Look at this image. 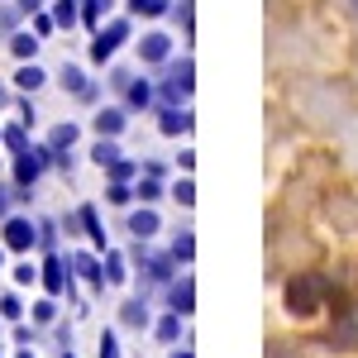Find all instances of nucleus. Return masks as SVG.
I'll use <instances>...</instances> for the list:
<instances>
[{
    "label": "nucleus",
    "instance_id": "obj_37",
    "mask_svg": "<svg viewBox=\"0 0 358 358\" xmlns=\"http://www.w3.org/2000/svg\"><path fill=\"white\" fill-rule=\"evenodd\" d=\"M0 263H5V248H0Z\"/></svg>",
    "mask_w": 358,
    "mask_h": 358
},
{
    "label": "nucleus",
    "instance_id": "obj_36",
    "mask_svg": "<svg viewBox=\"0 0 358 358\" xmlns=\"http://www.w3.org/2000/svg\"><path fill=\"white\" fill-rule=\"evenodd\" d=\"M20 358H34V354H29V349H24V354H20Z\"/></svg>",
    "mask_w": 358,
    "mask_h": 358
},
{
    "label": "nucleus",
    "instance_id": "obj_2",
    "mask_svg": "<svg viewBox=\"0 0 358 358\" xmlns=\"http://www.w3.org/2000/svg\"><path fill=\"white\" fill-rule=\"evenodd\" d=\"M129 38V20H110L106 29H96V38H91V62L96 67H106L115 53H120V43Z\"/></svg>",
    "mask_w": 358,
    "mask_h": 358
},
{
    "label": "nucleus",
    "instance_id": "obj_3",
    "mask_svg": "<svg viewBox=\"0 0 358 358\" xmlns=\"http://www.w3.org/2000/svg\"><path fill=\"white\" fill-rule=\"evenodd\" d=\"M0 239H5V248H10V253H29V248L38 244V224L24 220V215H10V220H5V229H0Z\"/></svg>",
    "mask_w": 358,
    "mask_h": 358
},
{
    "label": "nucleus",
    "instance_id": "obj_9",
    "mask_svg": "<svg viewBox=\"0 0 358 358\" xmlns=\"http://www.w3.org/2000/svg\"><path fill=\"white\" fill-rule=\"evenodd\" d=\"M62 86H67L72 96H82V101H96V86L82 77V67H62Z\"/></svg>",
    "mask_w": 358,
    "mask_h": 358
},
{
    "label": "nucleus",
    "instance_id": "obj_11",
    "mask_svg": "<svg viewBox=\"0 0 358 358\" xmlns=\"http://www.w3.org/2000/svg\"><path fill=\"white\" fill-rule=\"evenodd\" d=\"M43 82H48V72H43L38 62H24V67L15 72V86H20V91H38Z\"/></svg>",
    "mask_w": 358,
    "mask_h": 358
},
{
    "label": "nucleus",
    "instance_id": "obj_34",
    "mask_svg": "<svg viewBox=\"0 0 358 358\" xmlns=\"http://www.w3.org/2000/svg\"><path fill=\"white\" fill-rule=\"evenodd\" d=\"M15 5H20L24 15H38V10H43V0H15Z\"/></svg>",
    "mask_w": 358,
    "mask_h": 358
},
{
    "label": "nucleus",
    "instance_id": "obj_23",
    "mask_svg": "<svg viewBox=\"0 0 358 358\" xmlns=\"http://www.w3.org/2000/svg\"><path fill=\"white\" fill-rule=\"evenodd\" d=\"M106 206H129V187L124 182H110L106 187Z\"/></svg>",
    "mask_w": 358,
    "mask_h": 358
},
{
    "label": "nucleus",
    "instance_id": "obj_4",
    "mask_svg": "<svg viewBox=\"0 0 358 358\" xmlns=\"http://www.w3.org/2000/svg\"><path fill=\"white\" fill-rule=\"evenodd\" d=\"M163 96H167V101H187V96H192V62H182V67L167 72Z\"/></svg>",
    "mask_w": 358,
    "mask_h": 358
},
{
    "label": "nucleus",
    "instance_id": "obj_31",
    "mask_svg": "<svg viewBox=\"0 0 358 358\" xmlns=\"http://www.w3.org/2000/svg\"><path fill=\"white\" fill-rule=\"evenodd\" d=\"M101 358H120V344H115V334H110V330L101 334Z\"/></svg>",
    "mask_w": 358,
    "mask_h": 358
},
{
    "label": "nucleus",
    "instance_id": "obj_1",
    "mask_svg": "<svg viewBox=\"0 0 358 358\" xmlns=\"http://www.w3.org/2000/svg\"><path fill=\"white\" fill-rule=\"evenodd\" d=\"M320 301H325V282H320L315 273L287 282V310H292V315H315Z\"/></svg>",
    "mask_w": 358,
    "mask_h": 358
},
{
    "label": "nucleus",
    "instance_id": "obj_7",
    "mask_svg": "<svg viewBox=\"0 0 358 358\" xmlns=\"http://www.w3.org/2000/svg\"><path fill=\"white\" fill-rule=\"evenodd\" d=\"M167 53H172V38L167 34H143V43H138V57L143 62H167Z\"/></svg>",
    "mask_w": 358,
    "mask_h": 358
},
{
    "label": "nucleus",
    "instance_id": "obj_5",
    "mask_svg": "<svg viewBox=\"0 0 358 358\" xmlns=\"http://www.w3.org/2000/svg\"><path fill=\"white\" fill-rule=\"evenodd\" d=\"M43 287H48V292H53V296H62V292H67V287H72V277H67V263H62V258H48V263H43Z\"/></svg>",
    "mask_w": 358,
    "mask_h": 358
},
{
    "label": "nucleus",
    "instance_id": "obj_22",
    "mask_svg": "<svg viewBox=\"0 0 358 358\" xmlns=\"http://www.w3.org/2000/svg\"><path fill=\"white\" fill-rule=\"evenodd\" d=\"M0 315H5V320H20V315H24V306H20L15 292H5V296H0Z\"/></svg>",
    "mask_w": 358,
    "mask_h": 358
},
{
    "label": "nucleus",
    "instance_id": "obj_6",
    "mask_svg": "<svg viewBox=\"0 0 358 358\" xmlns=\"http://www.w3.org/2000/svg\"><path fill=\"white\" fill-rule=\"evenodd\" d=\"M72 263H77V273L91 282V292H106V263H101V258H91V253H77Z\"/></svg>",
    "mask_w": 358,
    "mask_h": 358
},
{
    "label": "nucleus",
    "instance_id": "obj_13",
    "mask_svg": "<svg viewBox=\"0 0 358 358\" xmlns=\"http://www.w3.org/2000/svg\"><path fill=\"white\" fill-rule=\"evenodd\" d=\"M163 134H187L192 129V115L187 110H163V124H158Z\"/></svg>",
    "mask_w": 358,
    "mask_h": 358
},
{
    "label": "nucleus",
    "instance_id": "obj_35",
    "mask_svg": "<svg viewBox=\"0 0 358 358\" xmlns=\"http://www.w3.org/2000/svg\"><path fill=\"white\" fill-rule=\"evenodd\" d=\"M172 358H192V354H172Z\"/></svg>",
    "mask_w": 358,
    "mask_h": 358
},
{
    "label": "nucleus",
    "instance_id": "obj_28",
    "mask_svg": "<svg viewBox=\"0 0 358 358\" xmlns=\"http://www.w3.org/2000/svg\"><path fill=\"white\" fill-rule=\"evenodd\" d=\"M15 282H20V287H34V282H38V268H34V263H20V268H15Z\"/></svg>",
    "mask_w": 358,
    "mask_h": 358
},
{
    "label": "nucleus",
    "instance_id": "obj_10",
    "mask_svg": "<svg viewBox=\"0 0 358 358\" xmlns=\"http://www.w3.org/2000/svg\"><path fill=\"white\" fill-rule=\"evenodd\" d=\"M96 134L101 138H120L124 134V110H101L96 115Z\"/></svg>",
    "mask_w": 358,
    "mask_h": 358
},
{
    "label": "nucleus",
    "instance_id": "obj_25",
    "mask_svg": "<svg viewBox=\"0 0 358 358\" xmlns=\"http://www.w3.org/2000/svg\"><path fill=\"white\" fill-rule=\"evenodd\" d=\"M148 101H153V86H148V82L129 86V106H148Z\"/></svg>",
    "mask_w": 358,
    "mask_h": 358
},
{
    "label": "nucleus",
    "instance_id": "obj_33",
    "mask_svg": "<svg viewBox=\"0 0 358 358\" xmlns=\"http://www.w3.org/2000/svg\"><path fill=\"white\" fill-rule=\"evenodd\" d=\"M172 253H177V258H192V234H182V239L172 244Z\"/></svg>",
    "mask_w": 358,
    "mask_h": 358
},
{
    "label": "nucleus",
    "instance_id": "obj_29",
    "mask_svg": "<svg viewBox=\"0 0 358 358\" xmlns=\"http://www.w3.org/2000/svg\"><path fill=\"white\" fill-rule=\"evenodd\" d=\"M53 29H57V20H53V15H43V10L34 15V34H53Z\"/></svg>",
    "mask_w": 358,
    "mask_h": 358
},
{
    "label": "nucleus",
    "instance_id": "obj_14",
    "mask_svg": "<svg viewBox=\"0 0 358 358\" xmlns=\"http://www.w3.org/2000/svg\"><path fill=\"white\" fill-rule=\"evenodd\" d=\"M106 10H110V0H82V24L101 29V20H106Z\"/></svg>",
    "mask_w": 358,
    "mask_h": 358
},
{
    "label": "nucleus",
    "instance_id": "obj_27",
    "mask_svg": "<svg viewBox=\"0 0 358 358\" xmlns=\"http://www.w3.org/2000/svg\"><path fill=\"white\" fill-rule=\"evenodd\" d=\"M138 201H158V196H163V187H158V177H148V182H138Z\"/></svg>",
    "mask_w": 358,
    "mask_h": 358
},
{
    "label": "nucleus",
    "instance_id": "obj_16",
    "mask_svg": "<svg viewBox=\"0 0 358 358\" xmlns=\"http://www.w3.org/2000/svg\"><path fill=\"white\" fill-rule=\"evenodd\" d=\"M91 163H101V167L120 163V148H115V138H101V143L91 148Z\"/></svg>",
    "mask_w": 358,
    "mask_h": 358
},
{
    "label": "nucleus",
    "instance_id": "obj_18",
    "mask_svg": "<svg viewBox=\"0 0 358 358\" xmlns=\"http://www.w3.org/2000/svg\"><path fill=\"white\" fill-rule=\"evenodd\" d=\"M72 143H77V124H57L48 148H53V153H62V148H72Z\"/></svg>",
    "mask_w": 358,
    "mask_h": 358
},
{
    "label": "nucleus",
    "instance_id": "obj_12",
    "mask_svg": "<svg viewBox=\"0 0 358 358\" xmlns=\"http://www.w3.org/2000/svg\"><path fill=\"white\" fill-rule=\"evenodd\" d=\"M10 53L20 57V62H34L38 57V34H15L10 38Z\"/></svg>",
    "mask_w": 358,
    "mask_h": 358
},
{
    "label": "nucleus",
    "instance_id": "obj_30",
    "mask_svg": "<svg viewBox=\"0 0 358 358\" xmlns=\"http://www.w3.org/2000/svg\"><path fill=\"white\" fill-rule=\"evenodd\" d=\"M172 196H177L182 206H192V201H196V187H192V182H177V187H172Z\"/></svg>",
    "mask_w": 358,
    "mask_h": 358
},
{
    "label": "nucleus",
    "instance_id": "obj_8",
    "mask_svg": "<svg viewBox=\"0 0 358 358\" xmlns=\"http://www.w3.org/2000/svg\"><path fill=\"white\" fill-rule=\"evenodd\" d=\"M158 229H163V224H158V210H134V215H129V234H134V239H153Z\"/></svg>",
    "mask_w": 358,
    "mask_h": 358
},
{
    "label": "nucleus",
    "instance_id": "obj_26",
    "mask_svg": "<svg viewBox=\"0 0 358 358\" xmlns=\"http://www.w3.org/2000/svg\"><path fill=\"white\" fill-rule=\"evenodd\" d=\"M34 320H38V325H53V320H57V306L53 301H38V306H34Z\"/></svg>",
    "mask_w": 358,
    "mask_h": 358
},
{
    "label": "nucleus",
    "instance_id": "obj_19",
    "mask_svg": "<svg viewBox=\"0 0 358 358\" xmlns=\"http://www.w3.org/2000/svg\"><path fill=\"white\" fill-rule=\"evenodd\" d=\"M172 310H177V315H192V282L172 287Z\"/></svg>",
    "mask_w": 358,
    "mask_h": 358
},
{
    "label": "nucleus",
    "instance_id": "obj_39",
    "mask_svg": "<svg viewBox=\"0 0 358 358\" xmlns=\"http://www.w3.org/2000/svg\"><path fill=\"white\" fill-rule=\"evenodd\" d=\"M0 101H5V96H0Z\"/></svg>",
    "mask_w": 358,
    "mask_h": 358
},
{
    "label": "nucleus",
    "instance_id": "obj_17",
    "mask_svg": "<svg viewBox=\"0 0 358 358\" xmlns=\"http://www.w3.org/2000/svg\"><path fill=\"white\" fill-rule=\"evenodd\" d=\"M106 282H110V287L124 282V258H120L115 248H106Z\"/></svg>",
    "mask_w": 358,
    "mask_h": 358
},
{
    "label": "nucleus",
    "instance_id": "obj_20",
    "mask_svg": "<svg viewBox=\"0 0 358 358\" xmlns=\"http://www.w3.org/2000/svg\"><path fill=\"white\" fill-rule=\"evenodd\" d=\"M129 10H134V15H143V20H158V15L167 10V0H129Z\"/></svg>",
    "mask_w": 358,
    "mask_h": 358
},
{
    "label": "nucleus",
    "instance_id": "obj_15",
    "mask_svg": "<svg viewBox=\"0 0 358 358\" xmlns=\"http://www.w3.org/2000/svg\"><path fill=\"white\" fill-rule=\"evenodd\" d=\"M82 224H86V234H91V244L106 248V229H101V215H96V206H86V210H82Z\"/></svg>",
    "mask_w": 358,
    "mask_h": 358
},
{
    "label": "nucleus",
    "instance_id": "obj_24",
    "mask_svg": "<svg viewBox=\"0 0 358 358\" xmlns=\"http://www.w3.org/2000/svg\"><path fill=\"white\" fill-rule=\"evenodd\" d=\"M5 143H10L15 153H24V148H29V138H24V124H10V129H5Z\"/></svg>",
    "mask_w": 358,
    "mask_h": 358
},
{
    "label": "nucleus",
    "instance_id": "obj_38",
    "mask_svg": "<svg viewBox=\"0 0 358 358\" xmlns=\"http://www.w3.org/2000/svg\"><path fill=\"white\" fill-rule=\"evenodd\" d=\"M354 10H358V0H354Z\"/></svg>",
    "mask_w": 358,
    "mask_h": 358
},
{
    "label": "nucleus",
    "instance_id": "obj_32",
    "mask_svg": "<svg viewBox=\"0 0 358 358\" xmlns=\"http://www.w3.org/2000/svg\"><path fill=\"white\" fill-rule=\"evenodd\" d=\"M177 330H182V325H177V315H167L163 325H158V339H177Z\"/></svg>",
    "mask_w": 358,
    "mask_h": 358
},
{
    "label": "nucleus",
    "instance_id": "obj_21",
    "mask_svg": "<svg viewBox=\"0 0 358 358\" xmlns=\"http://www.w3.org/2000/svg\"><path fill=\"white\" fill-rule=\"evenodd\" d=\"M124 325H134V330H143V325H148V310H143V301H129V306H124Z\"/></svg>",
    "mask_w": 358,
    "mask_h": 358
}]
</instances>
